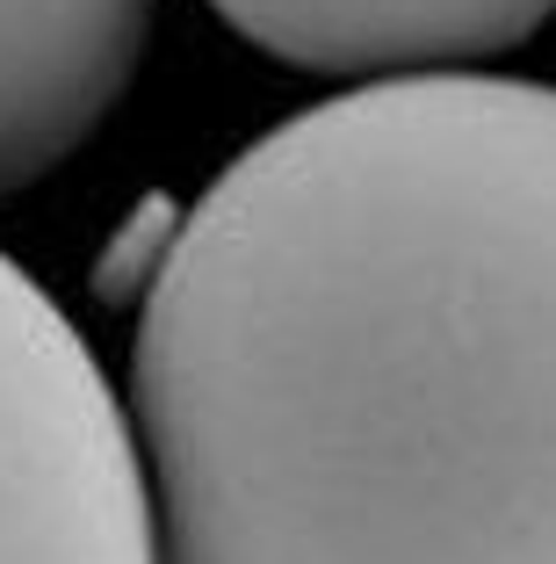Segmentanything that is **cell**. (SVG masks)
Returning <instances> with one entry per match:
<instances>
[{
	"label": "cell",
	"instance_id": "cell-4",
	"mask_svg": "<svg viewBox=\"0 0 556 564\" xmlns=\"http://www.w3.org/2000/svg\"><path fill=\"white\" fill-rule=\"evenodd\" d=\"M210 15L253 51L340 87L470 73L527 44L556 0H210Z\"/></svg>",
	"mask_w": 556,
	"mask_h": 564
},
{
	"label": "cell",
	"instance_id": "cell-1",
	"mask_svg": "<svg viewBox=\"0 0 556 564\" xmlns=\"http://www.w3.org/2000/svg\"><path fill=\"white\" fill-rule=\"evenodd\" d=\"M123 405L166 564H556V87L261 131L181 210Z\"/></svg>",
	"mask_w": 556,
	"mask_h": 564
},
{
	"label": "cell",
	"instance_id": "cell-3",
	"mask_svg": "<svg viewBox=\"0 0 556 564\" xmlns=\"http://www.w3.org/2000/svg\"><path fill=\"white\" fill-rule=\"evenodd\" d=\"M160 0H0V203L73 160L131 95Z\"/></svg>",
	"mask_w": 556,
	"mask_h": 564
},
{
	"label": "cell",
	"instance_id": "cell-2",
	"mask_svg": "<svg viewBox=\"0 0 556 564\" xmlns=\"http://www.w3.org/2000/svg\"><path fill=\"white\" fill-rule=\"evenodd\" d=\"M0 564H166L145 448L95 348L0 253Z\"/></svg>",
	"mask_w": 556,
	"mask_h": 564
}]
</instances>
